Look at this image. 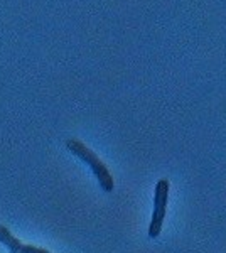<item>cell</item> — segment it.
I'll return each instance as SVG.
<instances>
[{
    "label": "cell",
    "mask_w": 226,
    "mask_h": 253,
    "mask_svg": "<svg viewBox=\"0 0 226 253\" xmlns=\"http://www.w3.org/2000/svg\"><path fill=\"white\" fill-rule=\"evenodd\" d=\"M169 181L167 179H160L155 184L154 193V213H152V221L149 226V236L150 238H157L162 231L164 218H166L167 210V199H169Z\"/></svg>",
    "instance_id": "obj_2"
},
{
    "label": "cell",
    "mask_w": 226,
    "mask_h": 253,
    "mask_svg": "<svg viewBox=\"0 0 226 253\" xmlns=\"http://www.w3.org/2000/svg\"><path fill=\"white\" fill-rule=\"evenodd\" d=\"M17 253H51L46 248H41V247H34V245H26L22 243L20 245V250Z\"/></svg>",
    "instance_id": "obj_4"
},
{
    "label": "cell",
    "mask_w": 226,
    "mask_h": 253,
    "mask_svg": "<svg viewBox=\"0 0 226 253\" xmlns=\"http://www.w3.org/2000/svg\"><path fill=\"white\" fill-rule=\"evenodd\" d=\"M0 243L5 245L10 252H19L20 245H22V242H20L19 238H15V236L10 233L9 228H5L3 224H0Z\"/></svg>",
    "instance_id": "obj_3"
},
{
    "label": "cell",
    "mask_w": 226,
    "mask_h": 253,
    "mask_svg": "<svg viewBox=\"0 0 226 253\" xmlns=\"http://www.w3.org/2000/svg\"><path fill=\"white\" fill-rule=\"evenodd\" d=\"M66 147L69 152L75 154L78 159H81L85 164H88L91 167L94 177L98 179V184H100L101 189H103L105 193H112L115 187L113 175L110 174L108 167L100 161V157H98L91 149H88L83 142L78 140V138H69V140H66Z\"/></svg>",
    "instance_id": "obj_1"
}]
</instances>
